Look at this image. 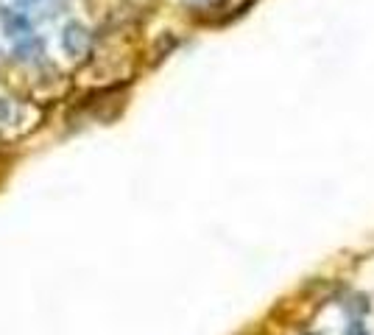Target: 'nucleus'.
<instances>
[{
  "label": "nucleus",
  "instance_id": "f257e3e1",
  "mask_svg": "<svg viewBox=\"0 0 374 335\" xmlns=\"http://www.w3.org/2000/svg\"><path fill=\"white\" fill-rule=\"evenodd\" d=\"M62 42H64V50H67V53L79 56V53H84L87 45H90V34H87V28H84V25L70 23V25L64 28V34H62Z\"/></svg>",
  "mask_w": 374,
  "mask_h": 335
},
{
  "label": "nucleus",
  "instance_id": "f03ea898",
  "mask_svg": "<svg viewBox=\"0 0 374 335\" xmlns=\"http://www.w3.org/2000/svg\"><path fill=\"white\" fill-rule=\"evenodd\" d=\"M3 20H6V31H8L11 37H17V34H28V28H31L28 20H26L23 14H8V11H6Z\"/></svg>",
  "mask_w": 374,
  "mask_h": 335
},
{
  "label": "nucleus",
  "instance_id": "7ed1b4c3",
  "mask_svg": "<svg viewBox=\"0 0 374 335\" xmlns=\"http://www.w3.org/2000/svg\"><path fill=\"white\" fill-rule=\"evenodd\" d=\"M344 335H369V330H366L361 322H352V324L346 327V333H344Z\"/></svg>",
  "mask_w": 374,
  "mask_h": 335
},
{
  "label": "nucleus",
  "instance_id": "20e7f679",
  "mask_svg": "<svg viewBox=\"0 0 374 335\" xmlns=\"http://www.w3.org/2000/svg\"><path fill=\"white\" fill-rule=\"evenodd\" d=\"M23 8H28V6H34V3H40V0H17Z\"/></svg>",
  "mask_w": 374,
  "mask_h": 335
}]
</instances>
